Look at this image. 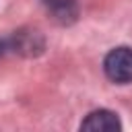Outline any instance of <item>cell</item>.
Listing matches in <instances>:
<instances>
[{
	"instance_id": "cell-1",
	"label": "cell",
	"mask_w": 132,
	"mask_h": 132,
	"mask_svg": "<svg viewBox=\"0 0 132 132\" xmlns=\"http://www.w3.org/2000/svg\"><path fill=\"white\" fill-rule=\"evenodd\" d=\"M103 70L111 82H118V85L132 82V47L120 45L107 52L103 60Z\"/></svg>"
},
{
	"instance_id": "cell-2",
	"label": "cell",
	"mask_w": 132,
	"mask_h": 132,
	"mask_svg": "<svg viewBox=\"0 0 132 132\" xmlns=\"http://www.w3.org/2000/svg\"><path fill=\"white\" fill-rule=\"evenodd\" d=\"M80 130H87V132H120L122 122H120L118 113H113L109 109H95L80 122Z\"/></svg>"
},
{
	"instance_id": "cell-3",
	"label": "cell",
	"mask_w": 132,
	"mask_h": 132,
	"mask_svg": "<svg viewBox=\"0 0 132 132\" xmlns=\"http://www.w3.org/2000/svg\"><path fill=\"white\" fill-rule=\"evenodd\" d=\"M58 19H74L76 16V0H41Z\"/></svg>"
},
{
	"instance_id": "cell-4",
	"label": "cell",
	"mask_w": 132,
	"mask_h": 132,
	"mask_svg": "<svg viewBox=\"0 0 132 132\" xmlns=\"http://www.w3.org/2000/svg\"><path fill=\"white\" fill-rule=\"evenodd\" d=\"M6 50H10V45H8V41H0V56L6 52Z\"/></svg>"
}]
</instances>
